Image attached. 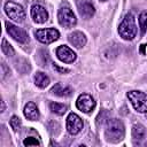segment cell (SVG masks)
Listing matches in <instances>:
<instances>
[{
  "instance_id": "obj_15",
  "label": "cell",
  "mask_w": 147,
  "mask_h": 147,
  "mask_svg": "<svg viewBox=\"0 0 147 147\" xmlns=\"http://www.w3.org/2000/svg\"><path fill=\"white\" fill-rule=\"evenodd\" d=\"M132 138L133 140L141 141L146 138V127L142 124H134L132 126Z\"/></svg>"
},
{
  "instance_id": "obj_18",
  "label": "cell",
  "mask_w": 147,
  "mask_h": 147,
  "mask_svg": "<svg viewBox=\"0 0 147 147\" xmlns=\"http://www.w3.org/2000/svg\"><path fill=\"white\" fill-rule=\"evenodd\" d=\"M49 108H51L52 113H54L56 115H63L67 111V106H64L62 103H57V102H51Z\"/></svg>"
},
{
  "instance_id": "obj_21",
  "label": "cell",
  "mask_w": 147,
  "mask_h": 147,
  "mask_svg": "<svg viewBox=\"0 0 147 147\" xmlns=\"http://www.w3.org/2000/svg\"><path fill=\"white\" fill-rule=\"evenodd\" d=\"M10 126H11V129L14 130V131H18L20 129H21V125H22V122H21V119H20V117H17V116H13L11 118H10Z\"/></svg>"
},
{
  "instance_id": "obj_4",
  "label": "cell",
  "mask_w": 147,
  "mask_h": 147,
  "mask_svg": "<svg viewBox=\"0 0 147 147\" xmlns=\"http://www.w3.org/2000/svg\"><path fill=\"white\" fill-rule=\"evenodd\" d=\"M127 98L138 113L147 111V95L141 91H130Z\"/></svg>"
},
{
  "instance_id": "obj_7",
  "label": "cell",
  "mask_w": 147,
  "mask_h": 147,
  "mask_svg": "<svg viewBox=\"0 0 147 147\" xmlns=\"http://www.w3.org/2000/svg\"><path fill=\"white\" fill-rule=\"evenodd\" d=\"M76 106H77V108H78L80 111L88 114V113H91V111L95 108V101H94V99H93L90 94L83 93V94H80V95L77 98Z\"/></svg>"
},
{
  "instance_id": "obj_9",
  "label": "cell",
  "mask_w": 147,
  "mask_h": 147,
  "mask_svg": "<svg viewBox=\"0 0 147 147\" xmlns=\"http://www.w3.org/2000/svg\"><path fill=\"white\" fill-rule=\"evenodd\" d=\"M83 129V121L82 118L75 114V113H70L67 117V130L70 134H77L82 131Z\"/></svg>"
},
{
  "instance_id": "obj_24",
  "label": "cell",
  "mask_w": 147,
  "mask_h": 147,
  "mask_svg": "<svg viewBox=\"0 0 147 147\" xmlns=\"http://www.w3.org/2000/svg\"><path fill=\"white\" fill-rule=\"evenodd\" d=\"M5 110V103H3V101H1V111H3Z\"/></svg>"
},
{
  "instance_id": "obj_25",
  "label": "cell",
  "mask_w": 147,
  "mask_h": 147,
  "mask_svg": "<svg viewBox=\"0 0 147 147\" xmlns=\"http://www.w3.org/2000/svg\"><path fill=\"white\" fill-rule=\"evenodd\" d=\"M146 118H147V111H146Z\"/></svg>"
},
{
  "instance_id": "obj_12",
  "label": "cell",
  "mask_w": 147,
  "mask_h": 147,
  "mask_svg": "<svg viewBox=\"0 0 147 147\" xmlns=\"http://www.w3.org/2000/svg\"><path fill=\"white\" fill-rule=\"evenodd\" d=\"M56 56L59 57L60 61L64 63H72L76 60V54L72 49H70L65 45H61L56 49Z\"/></svg>"
},
{
  "instance_id": "obj_23",
  "label": "cell",
  "mask_w": 147,
  "mask_h": 147,
  "mask_svg": "<svg viewBox=\"0 0 147 147\" xmlns=\"http://www.w3.org/2000/svg\"><path fill=\"white\" fill-rule=\"evenodd\" d=\"M54 68L55 69H57L59 71H61V72H69V70L68 69H61V68H59V67H56V65H54Z\"/></svg>"
},
{
  "instance_id": "obj_5",
  "label": "cell",
  "mask_w": 147,
  "mask_h": 147,
  "mask_svg": "<svg viewBox=\"0 0 147 147\" xmlns=\"http://www.w3.org/2000/svg\"><path fill=\"white\" fill-rule=\"evenodd\" d=\"M5 11H6L7 16L15 22L21 23L25 18V11H24L23 7L13 1H8L5 3Z\"/></svg>"
},
{
  "instance_id": "obj_16",
  "label": "cell",
  "mask_w": 147,
  "mask_h": 147,
  "mask_svg": "<svg viewBox=\"0 0 147 147\" xmlns=\"http://www.w3.org/2000/svg\"><path fill=\"white\" fill-rule=\"evenodd\" d=\"M51 92L57 96H68L71 94V88L68 86H63L61 83H57L53 86V88L51 90Z\"/></svg>"
},
{
  "instance_id": "obj_26",
  "label": "cell",
  "mask_w": 147,
  "mask_h": 147,
  "mask_svg": "<svg viewBox=\"0 0 147 147\" xmlns=\"http://www.w3.org/2000/svg\"><path fill=\"white\" fill-rule=\"evenodd\" d=\"M100 1H107V0H100Z\"/></svg>"
},
{
  "instance_id": "obj_11",
  "label": "cell",
  "mask_w": 147,
  "mask_h": 147,
  "mask_svg": "<svg viewBox=\"0 0 147 147\" xmlns=\"http://www.w3.org/2000/svg\"><path fill=\"white\" fill-rule=\"evenodd\" d=\"M31 17H32L33 22H36L38 24H41V23H45L47 21L48 13L45 9V7H42L41 5L36 3L31 7Z\"/></svg>"
},
{
  "instance_id": "obj_17",
  "label": "cell",
  "mask_w": 147,
  "mask_h": 147,
  "mask_svg": "<svg viewBox=\"0 0 147 147\" xmlns=\"http://www.w3.org/2000/svg\"><path fill=\"white\" fill-rule=\"evenodd\" d=\"M34 84L39 87V88H45L48 84H49V78L46 74L38 71L34 75Z\"/></svg>"
},
{
  "instance_id": "obj_6",
  "label": "cell",
  "mask_w": 147,
  "mask_h": 147,
  "mask_svg": "<svg viewBox=\"0 0 147 147\" xmlns=\"http://www.w3.org/2000/svg\"><path fill=\"white\" fill-rule=\"evenodd\" d=\"M34 34H36V38L42 44H51V42L57 40L60 37V32L54 28L39 29L36 31Z\"/></svg>"
},
{
  "instance_id": "obj_14",
  "label": "cell",
  "mask_w": 147,
  "mask_h": 147,
  "mask_svg": "<svg viewBox=\"0 0 147 147\" xmlns=\"http://www.w3.org/2000/svg\"><path fill=\"white\" fill-rule=\"evenodd\" d=\"M23 113H24V116L30 121H37L39 118V116H40L39 115V110H38V108H37L34 102H28L24 106Z\"/></svg>"
},
{
  "instance_id": "obj_3",
  "label": "cell",
  "mask_w": 147,
  "mask_h": 147,
  "mask_svg": "<svg viewBox=\"0 0 147 147\" xmlns=\"http://www.w3.org/2000/svg\"><path fill=\"white\" fill-rule=\"evenodd\" d=\"M57 20H59V23L64 28H72L77 23V18L74 11L67 5L65 6L63 5L60 7L59 13H57Z\"/></svg>"
},
{
  "instance_id": "obj_8",
  "label": "cell",
  "mask_w": 147,
  "mask_h": 147,
  "mask_svg": "<svg viewBox=\"0 0 147 147\" xmlns=\"http://www.w3.org/2000/svg\"><path fill=\"white\" fill-rule=\"evenodd\" d=\"M76 6L78 9V13L83 18H91L95 14V7L91 0H77Z\"/></svg>"
},
{
  "instance_id": "obj_2",
  "label": "cell",
  "mask_w": 147,
  "mask_h": 147,
  "mask_svg": "<svg viewBox=\"0 0 147 147\" xmlns=\"http://www.w3.org/2000/svg\"><path fill=\"white\" fill-rule=\"evenodd\" d=\"M118 33L125 40L134 39L137 34V25H136V18L132 14L125 15V17L123 18V21L118 26Z\"/></svg>"
},
{
  "instance_id": "obj_10",
  "label": "cell",
  "mask_w": 147,
  "mask_h": 147,
  "mask_svg": "<svg viewBox=\"0 0 147 147\" xmlns=\"http://www.w3.org/2000/svg\"><path fill=\"white\" fill-rule=\"evenodd\" d=\"M6 30L9 33V36L14 40H16L17 42L24 44V42L28 41V34L23 29L16 26V25H14V24H11L9 22H6Z\"/></svg>"
},
{
  "instance_id": "obj_1",
  "label": "cell",
  "mask_w": 147,
  "mask_h": 147,
  "mask_svg": "<svg viewBox=\"0 0 147 147\" xmlns=\"http://www.w3.org/2000/svg\"><path fill=\"white\" fill-rule=\"evenodd\" d=\"M125 134V127L121 119L111 118L108 119L106 123V130L105 136L106 139L110 142H118L124 138Z\"/></svg>"
},
{
  "instance_id": "obj_20",
  "label": "cell",
  "mask_w": 147,
  "mask_h": 147,
  "mask_svg": "<svg viewBox=\"0 0 147 147\" xmlns=\"http://www.w3.org/2000/svg\"><path fill=\"white\" fill-rule=\"evenodd\" d=\"M1 51H2V53L5 54V55H7V56H13L14 55V48L11 47V45L3 38L2 39V45H1Z\"/></svg>"
},
{
  "instance_id": "obj_22",
  "label": "cell",
  "mask_w": 147,
  "mask_h": 147,
  "mask_svg": "<svg viewBox=\"0 0 147 147\" xmlns=\"http://www.w3.org/2000/svg\"><path fill=\"white\" fill-rule=\"evenodd\" d=\"M23 145L24 146H31V145L32 146H39V141L36 138H33V137H28V138L24 139Z\"/></svg>"
},
{
  "instance_id": "obj_19",
  "label": "cell",
  "mask_w": 147,
  "mask_h": 147,
  "mask_svg": "<svg viewBox=\"0 0 147 147\" xmlns=\"http://www.w3.org/2000/svg\"><path fill=\"white\" fill-rule=\"evenodd\" d=\"M139 25H140L141 34H145L147 32V10H144L139 15Z\"/></svg>"
},
{
  "instance_id": "obj_13",
  "label": "cell",
  "mask_w": 147,
  "mask_h": 147,
  "mask_svg": "<svg viewBox=\"0 0 147 147\" xmlns=\"http://www.w3.org/2000/svg\"><path fill=\"white\" fill-rule=\"evenodd\" d=\"M68 40L69 42L75 46L76 48H82L83 46H85L86 44V37L83 32L80 31H74L72 33H70L68 36Z\"/></svg>"
}]
</instances>
